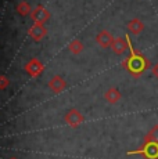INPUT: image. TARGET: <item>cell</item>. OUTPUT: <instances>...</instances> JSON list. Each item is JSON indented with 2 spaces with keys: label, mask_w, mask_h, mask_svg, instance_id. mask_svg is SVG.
I'll return each instance as SVG.
<instances>
[{
  "label": "cell",
  "mask_w": 158,
  "mask_h": 159,
  "mask_svg": "<svg viewBox=\"0 0 158 159\" xmlns=\"http://www.w3.org/2000/svg\"><path fill=\"white\" fill-rule=\"evenodd\" d=\"M130 154H139L144 159H158V143L146 137V141L142 148L137 149V151L129 152V155Z\"/></svg>",
  "instance_id": "obj_2"
},
{
  "label": "cell",
  "mask_w": 158,
  "mask_h": 159,
  "mask_svg": "<svg viewBox=\"0 0 158 159\" xmlns=\"http://www.w3.org/2000/svg\"><path fill=\"white\" fill-rule=\"evenodd\" d=\"M32 8H31V4H29L28 2H21L20 4L17 6V13L20 14V15H28V14H31L32 13Z\"/></svg>",
  "instance_id": "obj_13"
},
{
  "label": "cell",
  "mask_w": 158,
  "mask_h": 159,
  "mask_svg": "<svg viewBox=\"0 0 158 159\" xmlns=\"http://www.w3.org/2000/svg\"><path fill=\"white\" fill-rule=\"evenodd\" d=\"M153 72H154V75H156V76H157V78H158V64H157V65H156V66H154Z\"/></svg>",
  "instance_id": "obj_16"
},
{
  "label": "cell",
  "mask_w": 158,
  "mask_h": 159,
  "mask_svg": "<svg viewBox=\"0 0 158 159\" xmlns=\"http://www.w3.org/2000/svg\"><path fill=\"white\" fill-rule=\"evenodd\" d=\"M28 33H29V36H31L33 40L38 42V40H42V39L47 35V29L43 26V24H36L35 22V25L29 28Z\"/></svg>",
  "instance_id": "obj_6"
},
{
  "label": "cell",
  "mask_w": 158,
  "mask_h": 159,
  "mask_svg": "<svg viewBox=\"0 0 158 159\" xmlns=\"http://www.w3.org/2000/svg\"><path fill=\"white\" fill-rule=\"evenodd\" d=\"M68 48H69V51H71L72 54H81L82 51H83V44H82L81 40H78V39H74V40L69 43Z\"/></svg>",
  "instance_id": "obj_12"
},
{
  "label": "cell",
  "mask_w": 158,
  "mask_h": 159,
  "mask_svg": "<svg viewBox=\"0 0 158 159\" xmlns=\"http://www.w3.org/2000/svg\"><path fill=\"white\" fill-rule=\"evenodd\" d=\"M96 42L99 43L101 47H110L112 44V42H114V38L111 36L110 32H107V30H101V32L99 33V35L96 36Z\"/></svg>",
  "instance_id": "obj_8"
},
{
  "label": "cell",
  "mask_w": 158,
  "mask_h": 159,
  "mask_svg": "<svg viewBox=\"0 0 158 159\" xmlns=\"http://www.w3.org/2000/svg\"><path fill=\"white\" fill-rule=\"evenodd\" d=\"M128 29H129V32H132L133 35H139L140 32H143L144 25H143V22L140 20H132L128 24Z\"/></svg>",
  "instance_id": "obj_10"
},
{
  "label": "cell",
  "mask_w": 158,
  "mask_h": 159,
  "mask_svg": "<svg viewBox=\"0 0 158 159\" xmlns=\"http://www.w3.org/2000/svg\"><path fill=\"white\" fill-rule=\"evenodd\" d=\"M8 79L6 78V76H3V75H0V89H6L8 86Z\"/></svg>",
  "instance_id": "obj_15"
},
{
  "label": "cell",
  "mask_w": 158,
  "mask_h": 159,
  "mask_svg": "<svg viewBox=\"0 0 158 159\" xmlns=\"http://www.w3.org/2000/svg\"><path fill=\"white\" fill-rule=\"evenodd\" d=\"M31 17L36 24H44L46 21H49V18H50V13H49L43 6H38L35 10H32Z\"/></svg>",
  "instance_id": "obj_3"
},
{
  "label": "cell",
  "mask_w": 158,
  "mask_h": 159,
  "mask_svg": "<svg viewBox=\"0 0 158 159\" xmlns=\"http://www.w3.org/2000/svg\"><path fill=\"white\" fill-rule=\"evenodd\" d=\"M105 100H107L108 102H111V104H115V102H118L119 101V98H121V93L117 90L115 87H111V89H108V91H105Z\"/></svg>",
  "instance_id": "obj_11"
},
{
  "label": "cell",
  "mask_w": 158,
  "mask_h": 159,
  "mask_svg": "<svg viewBox=\"0 0 158 159\" xmlns=\"http://www.w3.org/2000/svg\"><path fill=\"white\" fill-rule=\"evenodd\" d=\"M129 50H130V56L128 57V60L123 64H125L126 69L132 73L133 76H139L150 66V62H148L147 58L143 56V54L135 51V48L132 47L130 42H129Z\"/></svg>",
  "instance_id": "obj_1"
},
{
  "label": "cell",
  "mask_w": 158,
  "mask_h": 159,
  "mask_svg": "<svg viewBox=\"0 0 158 159\" xmlns=\"http://www.w3.org/2000/svg\"><path fill=\"white\" fill-rule=\"evenodd\" d=\"M146 137H148V139H151V140H154V141L158 143V125H156L153 129L148 131V134Z\"/></svg>",
  "instance_id": "obj_14"
},
{
  "label": "cell",
  "mask_w": 158,
  "mask_h": 159,
  "mask_svg": "<svg viewBox=\"0 0 158 159\" xmlns=\"http://www.w3.org/2000/svg\"><path fill=\"white\" fill-rule=\"evenodd\" d=\"M49 86H50V89L54 91V93H60V91H63L64 89H65L67 83H65V80H64L61 76H54L53 79H50Z\"/></svg>",
  "instance_id": "obj_9"
},
{
  "label": "cell",
  "mask_w": 158,
  "mask_h": 159,
  "mask_svg": "<svg viewBox=\"0 0 158 159\" xmlns=\"http://www.w3.org/2000/svg\"><path fill=\"white\" fill-rule=\"evenodd\" d=\"M111 47H112V50H114L115 54H123L128 48H129V38L126 36V38H117V39H114Z\"/></svg>",
  "instance_id": "obj_5"
},
{
  "label": "cell",
  "mask_w": 158,
  "mask_h": 159,
  "mask_svg": "<svg viewBox=\"0 0 158 159\" xmlns=\"http://www.w3.org/2000/svg\"><path fill=\"white\" fill-rule=\"evenodd\" d=\"M65 122L69 125L71 127H78L79 125L83 122V116L79 114V111L77 109H71V111L67 112L65 115Z\"/></svg>",
  "instance_id": "obj_7"
},
{
  "label": "cell",
  "mask_w": 158,
  "mask_h": 159,
  "mask_svg": "<svg viewBox=\"0 0 158 159\" xmlns=\"http://www.w3.org/2000/svg\"><path fill=\"white\" fill-rule=\"evenodd\" d=\"M25 71H26V73H28L29 76L36 78V76H39L42 72H43V64H42L39 60L33 58V60H31L25 65Z\"/></svg>",
  "instance_id": "obj_4"
}]
</instances>
